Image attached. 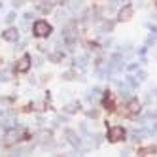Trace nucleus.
Listing matches in <instances>:
<instances>
[{"instance_id": "obj_13", "label": "nucleus", "mask_w": 157, "mask_h": 157, "mask_svg": "<svg viewBox=\"0 0 157 157\" xmlns=\"http://www.w3.org/2000/svg\"><path fill=\"white\" fill-rule=\"evenodd\" d=\"M78 110V104H72V106H66V112H74Z\"/></svg>"}, {"instance_id": "obj_8", "label": "nucleus", "mask_w": 157, "mask_h": 157, "mask_svg": "<svg viewBox=\"0 0 157 157\" xmlns=\"http://www.w3.org/2000/svg\"><path fill=\"white\" fill-rule=\"evenodd\" d=\"M17 136H19V131H10V132L6 134V142H8V144H12V142L17 140Z\"/></svg>"}, {"instance_id": "obj_12", "label": "nucleus", "mask_w": 157, "mask_h": 157, "mask_svg": "<svg viewBox=\"0 0 157 157\" xmlns=\"http://www.w3.org/2000/svg\"><path fill=\"white\" fill-rule=\"evenodd\" d=\"M119 95H121V97H129V89L121 87V89H119Z\"/></svg>"}, {"instance_id": "obj_10", "label": "nucleus", "mask_w": 157, "mask_h": 157, "mask_svg": "<svg viewBox=\"0 0 157 157\" xmlns=\"http://www.w3.org/2000/svg\"><path fill=\"white\" fill-rule=\"evenodd\" d=\"M110 29H112V23H102V25H100V32L110 30Z\"/></svg>"}, {"instance_id": "obj_9", "label": "nucleus", "mask_w": 157, "mask_h": 157, "mask_svg": "<svg viewBox=\"0 0 157 157\" xmlns=\"http://www.w3.org/2000/svg\"><path fill=\"white\" fill-rule=\"evenodd\" d=\"M55 4H57V0H44L42 10H44V12H48V10H49L51 6H55Z\"/></svg>"}, {"instance_id": "obj_7", "label": "nucleus", "mask_w": 157, "mask_h": 157, "mask_svg": "<svg viewBox=\"0 0 157 157\" xmlns=\"http://www.w3.org/2000/svg\"><path fill=\"white\" fill-rule=\"evenodd\" d=\"M129 112H131V114H138V112H140V102H138V100H131V102H129Z\"/></svg>"}, {"instance_id": "obj_11", "label": "nucleus", "mask_w": 157, "mask_h": 157, "mask_svg": "<svg viewBox=\"0 0 157 157\" xmlns=\"http://www.w3.org/2000/svg\"><path fill=\"white\" fill-rule=\"evenodd\" d=\"M82 2H83V0H74L72 8H74V10H80V8H82Z\"/></svg>"}, {"instance_id": "obj_5", "label": "nucleus", "mask_w": 157, "mask_h": 157, "mask_svg": "<svg viewBox=\"0 0 157 157\" xmlns=\"http://www.w3.org/2000/svg\"><path fill=\"white\" fill-rule=\"evenodd\" d=\"M131 17H132V6H129V4L123 6V8L119 10V13H117V19H119V21H129Z\"/></svg>"}, {"instance_id": "obj_2", "label": "nucleus", "mask_w": 157, "mask_h": 157, "mask_svg": "<svg viewBox=\"0 0 157 157\" xmlns=\"http://www.w3.org/2000/svg\"><path fill=\"white\" fill-rule=\"evenodd\" d=\"M32 32H34V36H38V38H48L51 34V25L46 23V21H36L34 27H32Z\"/></svg>"}, {"instance_id": "obj_1", "label": "nucleus", "mask_w": 157, "mask_h": 157, "mask_svg": "<svg viewBox=\"0 0 157 157\" xmlns=\"http://www.w3.org/2000/svg\"><path fill=\"white\" fill-rule=\"evenodd\" d=\"M63 38H64V42L68 44L70 48H72L74 44H76V38H78V30H76V25H74V23H68V25H64V29H63Z\"/></svg>"}, {"instance_id": "obj_15", "label": "nucleus", "mask_w": 157, "mask_h": 157, "mask_svg": "<svg viewBox=\"0 0 157 157\" xmlns=\"http://www.w3.org/2000/svg\"><path fill=\"white\" fill-rule=\"evenodd\" d=\"M155 2H157V0H155Z\"/></svg>"}, {"instance_id": "obj_6", "label": "nucleus", "mask_w": 157, "mask_h": 157, "mask_svg": "<svg viewBox=\"0 0 157 157\" xmlns=\"http://www.w3.org/2000/svg\"><path fill=\"white\" fill-rule=\"evenodd\" d=\"M2 38L8 40V42H17V38H19V30H17V29H8L4 34H2Z\"/></svg>"}, {"instance_id": "obj_4", "label": "nucleus", "mask_w": 157, "mask_h": 157, "mask_svg": "<svg viewBox=\"0 0 157 157\" xmlns=\"http://www.w3.org/2000/svg\"><path fill=\"white\" fill-rule=\"evenodd\" d=\"M30 68V55H25V57H21L19 61H17V64H15V70L17 72H27Z\"/></svg>"}, {"instance_id": "obj_14", "label": "nucleus", "mask_w": 157, "mask_h": 157, "mask_svg": "<svg viewBox=\"0 0 157 157\" xmlns=\"http://www.w3.org/2000/svg\"><path fill=\"white\" fill-rule=\"evenodd\" d=\"M13 19H15V13H10V15L6 17V21H8V23H12V21H13Z\"/></svg>"}, {"instance_id": "obj_3", "label": "nucleus", "mask_w": 157, "mask_h": 157, "mask_svg": "<svg viewBox=\"0 0 157 157\" xmlns=\"http://www.w3.org/2000/svg\"><path fill=\"white\" fill-rule=\"evenodd\" d=\"M108 140L110 142H119V140H125V131L121 127H112L108 131Z\"/></svg>"}]
</instances>
